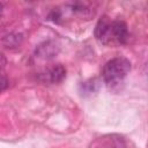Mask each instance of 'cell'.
<instances>
[{"instance_id": "6da1fadb", "label": "cell", "mask_w": 148, "mask_h": 148, "mask_svg": "<svg viewBox=\"0 0 148 148\" xmlns=\"http://www.w3.org/2000/svg\"><path fill=\"white\" fill-rule=\"evenodd\" d=\"M94 35L104 45H121L125 44L128 38V29L124 21H111L109 17L103 16L98 20Z\"/></svg>"}, {"instance_id": "7a4b0ae2", "label": "cell", "mask_w": 148, "mask_h": 148, "mask_svg": "<svg viewBox=\"0 0 148 148\" xmlns=\"http://www.w3.org/2000/svg\"><path fill=\"white\" fill-rule=\"evenodd\" d=\"M131 71V61L124 57H116L109 60L102 71V76L108 86L120 83Z\"/></svg>"}, {"instance_id": "3957f363", "label": "cell", "mask_w": 148, "mask_h": 148, "mask_svg": "<svg viewBox=\"0 0 148 148\" xmlns=\"http://www.w3.org/2000/svg\"><path fill=\"white\" fill-rule=\"evenodd\" d=\"M89 148H131L130 142L118 134H109L96 139Z\"/></svg>"}, {"instance_id": "277c9868", "label": "cell", "mask_w": 148, "mask_h": 148, "mask_svg": "<svg viewBox=\"0 0 148 148\" xmlns=\"http://www.w3.org/2000/svg\"><path fill=\"white\" fill-rule=\"evenodd\" d=\"M39 76H40V80L43 82L59 83L66 77V68L60 64L53 65L52 67L44 71Z\"/></svg>"}, {"instance_id": "5b68a950", "label": "cell", "mask_w": 148, "mask_h": 148, "mask_svg": "<svg viewBox=\"0 0 148 148\" xmlns=\"http://www.w3.org/2000/svg\"><path fill=\"white\" fill-rule=\"evenodd\" d=\"M58 52V47L56 46L54 43L52 42H46L42 45H39L37 49H36V54L40 58H45V59H49V58H53Z\"/></svg>"}, {"instance_id": "8992f818", "label": "cell", "mask_w": 148, "mask_h": 148, "mask_svg": "<svg viewBox=\"0 0 148 148\" xmlns=\"http://www.w3.org/2000/svg\"><path fill=\"white\" fill-rule=\"evenodd\" d=\"M22 42V36L18 34H10L3 37V44L8 47H15L18 46Z\"/></svg>"}, {"instance_id": "52a82bcc", "label": "cell", "mask_w": 148, "mask_h": 148, "mask_svg": "<svg viewBox=\"0 0 148 148\" xmlns=\"http://www.w3.org/2000/svg\"><path fill=\"white\" fill-rule=\"evenodd\" d=\"M8 86V80H7V76L5 73L0 74V92H2Z\"/></svg>"}, {"instance_id": "ba28073f", "label": "cell", "mask_w": 148, "mask_h": 148, "mask_svg": "<svg viewBox=\"0 0 148 148\" xmlns=\"http://www.w3.org/2000/svg\"><path fill=\"white\" fill-rule=\"evenodd\" d=\"M5 66H6V58H5V56L0 52V74L5 73Z\"/></svg>"}, {"instance_id": "9c48e42d", "label": "cell", "mask_w": 148, "mask_h": 148, "mask_svg": "<svg viewBox=\"0 0 148 148\" xmlns=\"http://www.w3.org/2000/svg\"><path fill=\"white\" fill-rule=\"evenodd\" d=\"M2 13H3V5H2V3H0V17H1Z\"/></svg>"}]
</instances>
